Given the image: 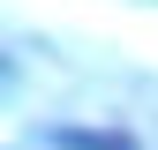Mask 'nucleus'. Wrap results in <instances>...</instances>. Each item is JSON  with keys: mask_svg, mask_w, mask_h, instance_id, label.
Here are the masks:
<instances>
[{"mask_svg": "<svg viewBox=\"0 0 158 150\" xmlns=\"http://www.w3.org/2000/svg\"><path fill=\"white\" fill-rule=\"evenodd\" d=\"M53 143L60 150H135V135H121V128H53Z\"/></svg>", "mask_w": 158, "mask_h": 150, "instance_id": "1", "label": "nucleus"}]
</instances>
